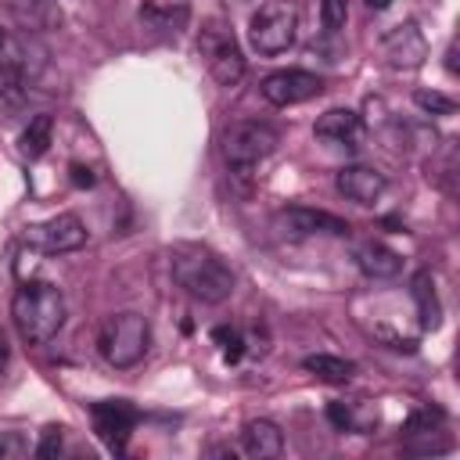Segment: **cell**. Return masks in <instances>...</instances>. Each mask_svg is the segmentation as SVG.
Masks as SVG:
<instances>
[{"instance_id": "obj_3", "label": "cell", "mask_w": 460, "mask_h": 460, "mask_svg": "<svg viewBox=\"0 0 460 460\" xmlns=\"http://www.w3.org/2000/svg\"><path fill=\"white\" fill-rule=\"evenodd\" d=\"M151 349V323L140 313H115L101 323L97 334V352L104 356L108 367L129 370L137 367Z\"/></svg>"}, {"instance_id": "obj_16", "label": "cell", "mask_w": 460, "mask_h": 460, "mask_svg": "<svg viewBox=\"0 0 460 460\" xmlns=\"http://www.w3.org/2000/svg\"><path fill=\"white\" fill-rule=\"evenodd\" d=\"M241 453L252 460H266V456H280L284 453V435L273 420H248L241 428Z\"/></svg>"}, {"instance_id": "obj_4", "label": "cell", "mask_w": 460, "mask_h": 460, "mask_svg": "<svg viewBox=\"0 0 460 460\" xmlns=\"http://www.w3.org/2000/svg\"><path fill=\"white\" fill-rule=\"evenodd\" d=\"M277 144H280V137H277L273 126L244 119V122L226 126V133H223V158H226L234 176H252L277 151Z\"/></svg>"}, {"instance_id": "obj_11", "label": "cell", "mask_w": 460, "mask_h": 460, "mask_svg": "<svg viewBox=\"0 0 460 460\" xmlns=\"http://www.w3.org/2000/svg\"><path fill=\"white\" fill-rule=\"evenodd\" d=\"M137 18L155 40H176L187 29L190 7H187V0H144Z\"/></svg>"}, {"instance_id": "obj_21", "label": "cell", "mask_w": 460, "mask_h": 460, "mask_svg": "<svg viewBox=\"0 0 460 460\" xmlns=\"http://www.w3.org/2000/svg\"><path fill=\"white\" fill-rule=\"evenodd\" d=\"M413 101H417L428 115H453V111H456V101L446 97V93H435V90H417Z\"/></svg>"}, {"instance_id": "obj_5", "label": "cell", "mask_w": 460, "mask_h": 460, "mask_svg": "<svg viewBox=\"0 0 460 460\" xmlns=\"http://www.w3.org/2000/svg\"><path fill=\"white\" fill-rule=\"evenodd\" d=\"M295 32H298V7L291 0H266L248 22V40L266 58L284 54L295 43Z\"/></svg>"}, {"instance_id": "obj_23", "label": "cell", "mask_w": 460, "mask_h": 460, "mask_svg": "<svg viewBox=\"0 0 460 460\" xmlns=\"http://www.w3.org/2000/svg\"><path fill=\"white\" fill-rule=\"evenodd\" d=\"M61 446H65V428H58V424H50V428H43V435H40V442H36V456L40 460H50V456H58L61 453Z\"/></svg>"}, {"instance_id": "obj_15", "label": "cell", "mask_w": 460, "mask_h": 460, "mask_svg": "<svg viewBox=\"0 0 460 460\" xmlns=\"http://www.w3.org/2000/svg\"><path fill=\"white\" fill-rule=\"evenodd\" d=\"M352 259H356V266H359L370 280H392V277H399V270H402V255L392 252V248L381 244V241H359V244L352 248Z\"/></svg>"}, {"instance_id": "obj_10", "label": "cell", "mask_w": 460, "mask_h": 460, "mask_svg": "<svg viewBox=\"0 0 460 460\" xmlns=\"http://www.w3.org/2000/svg\"><path fill=\"white\" fill-rule=\"evenodd\" d=\"M277 230L288 234V237H313V234H331V237H345L349 234V223L323 212V208H305V205H291V208H280L273 216Z\"/></svg>"}, {"instance_id": "obj_25", "label": "cell", "mask_w": 460, "mask_h": 460, "mask_svg": "<svg viewBox=\"0 0 460 460\" xmlns=\"http://www.w3.org/2000/svg\"><path fill=\"white\" fill-rule=\"evenodd\" d=\"M25 453H29L25 435H18V431H0V460H22Z\"/></svg>"}, {"instance_id": "obj_19", "label": "cell", "mask_w": 460, "mask_h": 460, "mask_svg": "<svg viewBox=\"0 0 460 460\" xmlns=\"http://www.w3.org/2000/svg\"><path fill=\"white\" fill-rule=\"evenodd\" d=\"M50 129H54V119L50 115H36L25 129H22V155L25 158H40L47 147H50Z\"/></svg>"}, {"instance_id": "obj_30", "label": "cell", "mask_w": 460, "mask_h": 460, "mask_svg": "<svg viewBox=\"0 0 460 460\" xmlns=\"http://www.w3.org/2000/svg\"><path fill=\"white\" fill-rule=\"evenodd\" d=\"M0 40H4V36H0Z\"/></svg>"}, {"instance_id": "obj_2", "label": "cell", "mask_w": 460, "mask_h": 460, "mask_svg": "<svg viewBox=\"0 0 460 460\" xmlns=\"http://www.w3.org/2000/svg\"><path fill=\"white\" fill-rule=\"evenodd\" d=\"M169 270H172V280L201 302L216 305V302L230 298V291H234L230 266L205 244H176L169 252Z\"/></svg>"}, {"instance_id": "obj_26", "label": "cell", "mask_w": 460, "mask_h": 460, "mask_svg": "<svg viewBox=\"0 0 460 460\" xmlns=\"http://www.w3.org/2000/svg\"><path fill=\"white\" fill-rule=\"evenodd\" d=\"M327 417H331V424H334L338 431H352V428H356L352 410H349L345 402H327Z\"/></svg>"}, {"instance_id": "obj_24", "label": "cell", "mask_w": 460, "mask_h": 460, "mask_svg": "<svg viewBox=\"0 0 460 460\" xmlns=\"http://www.w3.org/2000/svg\"><path fill=\"white\" fill-rule=\"evenodd\" d=\"M438 424H442V410L424 406V410H413V413L406 417L402 431H406V435H413V431H431V428H438Z\"/></svg>"}, {"instance_id": "obj_22", "label": "cell", "mask_w": 460, "mask_h": 460, "mask_svg": "<svg viewBox=\"0 0 460 460\" xmlns=\"http://www.w3.org/2000/svg\"><path fill=\"white\" fill-rule=\"evenodd\" d=\"M349 18V0H320V22L327 32H338Z\"/></svg>"}, {"instance_id": "obj_1", "label": "cell", "mask_w": 460, "mask_h": 460, "mask_svg": "<svg viewBox=\"0 0 460 460\" xmlns=\"http://www.w3.org/2000/svg\"><path fill=\"white\" fill-rule=\"evenodd\" d=\"M11 320L25 345H47L65 323L61 288L50 280H25L11 298Z\"/></svg>"}, {"instance_id": "obj_18", "label": "cell", "mask_w": 460, "mask_h": 460, "mask_svg": "<svg viewBox=\"0 0 460 460\" xmlns=\"http://www.w3.org/2000/svg\"><path fill=\"white\" fill-rule=\"evenodd\" d=\"M302 367H305L313 377L327 381V385H345V381L356 374V367H352L349 359H341V356H327V352L305 356V359H302Z\"/></svg>"}, {"instance_id": "obj_17", "label": "cell", "mask_w": 460, "mask_h": 460, "mask_svg": "<svg viewBox=\"0 0 460 460\" xmlns=\"http://www.w3.org/2000/svg\"><path fill=\"white\" fill-rule=\"evenodd\" d=\"M410 295L417 302V313H420V327L424 331H435L442 323V305H438V295H435V280L428 270H417L413 280H410Z\"/></svg>"}, {"instance_id": "obj_7", "label": "cell", "mask_w": 460, "mask_h": 460, "mask_svg": "<svg viewBox=\"0 0 460 460\" xmlns=\"http://www.w3.org/2000/svg\"><path fill=\"white\" fill-rule=\"evenodd\" d=\"M90 417H93V431H97V438H101L111 453H122V449H126L129 431H133L137 420H140L137 406L126 402V399H101V402L90 406Z\"/></svg>"}, {"instance_id": "obj_13", "label": "cell", "mask_w": 460, "mask_h": 460, "mask_svg": "<svg viewBox=\"0 0 460 460\" xmlns=\"http://www.w3.org/2000/svg\"><path fill=\"white\" fill-rule=\"evenodd\" d=\"M334 187H338L349 201H356V205H374V201L385 194L388 180H385V172H377L374 165H359V162H356V165L338 169Z\"/></svg>"}, {"instance_id": "obj_8", "label": "cell", "mask_w": 460, "mask_h": 460, "mask_svg": "<svg viewBox=\"0 0 460 460\" xmlns=\"http://www.w3.org/2000/svg\"><path fill=\"white\" fill-rule=\"evenodd\" d=\"M320 93H323V79L305 72V68H280V72H270L262 79V97L277 108H291V104L313 101Z\"/></svg>"}, {"instance_id": "obj_9", "label": "cell", "mask_w": 460, "mask_h": 460, "mask_svg": "<svg viewBox=\"0 0 460 460\" xmlns=\"http://www.w3.org/2000/svg\"><path fill=\"white\" fill-rule=\"evenodd\" d=\"M25 241H29L32 248H40L43 255H65V252L83 248V241H86V226H83L79 216L61 212V216H54V219L40 223V226H29Z\"/></svg>"}, {"instance_id": "obj_6", "label": "cell", "mask_w": 460, "mask_h": 460, "mask_svg": "<svg viewBox=\"0 0 460 460\" xmlns=\"http://www.w3.org/2000/svg\"><path fill=\"white\" fill-rule=\"evenodd\" d=\"M198 50H201V58H205V65H208V72H212V79L219 86H234L244 75V58H241V47H237V40H234L226 22L208 18L201 25Z\"/></svg>"}, {"instance_id": "obj_20", "label": "cell", "mask_w": 460, "mask_h": 460, "mask_svg": "<svg viewBox=\"0 0 460 460\" xmlns=\"http://www.w3.org/2000/svg\"><path fill=\"white\" fill-rule=\"evenodd\" d=\"M212 341L219 345V352H223L226 363H237V359L244 356V338H241V331H234V327H216V331H212Z\"/></svg>"}, {"instance_id": "obj_12", "label": "cell", "mask_w": 460, "mask_h": 460, "mask_svg": "<svg viewBox=\"0 0 460 460\" xmlns=\"http://www.w3.org/2000/svg\"><path fill=\"white\" fill-rule=\"evenodd\" d=\"M381 50L392 68H417L428 54V43H424V32L417 29V22H402L381 40Z\"/></svg>"}, {"instance_id": "obj_14", "label": "cell", "mask_w": 460, "mask_h": 460, "mask_svg": "<svg viewBox=\"0 0 460 460\" xmlns=\"http://www.w3.org/2000/svg\"><path fill=\"white\" fill-rule=\"evenodd\" d=\"M316 137L331 147H359L363 140V119L352 108H331L316 119Z\"/></svg>"}, {"instance_id": "obj_27", "label": "cell", "mask_w": 460, "mask_h": 460, "mask_svg": "<svg viewBox=\"0 0 460 460\" xmlns=\"http://www.w3.org/2000/svg\"><path fill=\"white\" fill-rule=\"evenodd\" d=\"M72 183L75 187H93V172L86 165H72Z\"/></svg>"}, {"instance_id": "obj_29", "label": "cell", "mask_w": 460, "mask_h": 460, "mask_svg": "<svg viewBox=\"0 0 460 460\" xmlns=\"http://www.w3.org/2000/svg\"><path fill=\"white\" fill-rule=\"evenodd\" d=\"M392 0H367V7H374V11H385Z\"/></svg>"}, {"instance_id": "obj_28", "label": "cell", "mask_w": 460, "mask_h": 460, "mask_svg": "<svg viewBox=\"0 0 460 460\" xmlns=\"http://www.w3.org/2000/svg\"><path fill=\"white\" fill-rule=\"evenodd\" d=\"M4 367H7V338L0 331V374H4Z\"/></svg>"}]
</instances>
